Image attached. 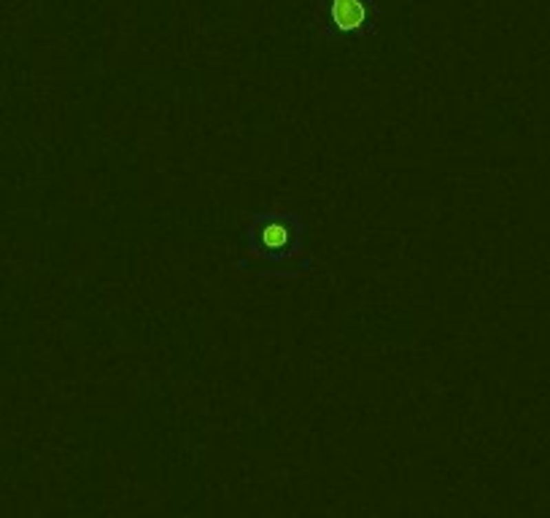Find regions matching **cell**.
<instances>
[{
    "label": "cell",
    "mask_w": 550,
    "mask_h": 518,
    "mask_svg": "<svg viewBox=\"0 0 550 518\" xmlns=\"http://www.w3.org/2000/svg\"><path fill=\"white\" fill-rule=\"evenodd\" d=\"M313 17L319 38L326 43H359L378 35L381 3L378 0H316Z\"/></svg>",
    "instance_id": "cell-2"
},
{
    "label": "cell",
    "mask_w": 550,
    "mask_h": 518,
    "mask_svg": "<svg viewBox=\"0 0 550 518\" xmlns=\"http://www.w3.org/2000/svg\"><path fill=\"white\" fill-rule=\"evenodd\" d=\"M308 222L291 211H259L243 227L248 257L267 265H284L299 259L305 251Z\"/></svg>",
    "instance_id": "cell-1"
}]
</instances>
